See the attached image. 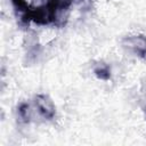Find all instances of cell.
Returning <instances> with one entry per match:
<instances>
[{"label": "cell", "instance_id": "1", "mask_svg": "<svg viewBox=\"0 0 146 146\" xmlns=\"http://www.w3.org/2000/svg\"><path fill=\"white\" fill-rule=\"evenodd\" d=\"M122 46L128 51L133 52L137 56L146 55V38L145 36L138 35V36L125 38L122 41Z\"/></svg>", "mask_w": 146, "mask_h": 146}, {"label": "cell", "instance_id": "2", "mask_svg": "<svg viewBox=\"0 0 146 146\" xmlns=\"http://www.w3.org/2000/svg\"><path fill=\"white\" fill-rule=\"evenodd\" d=\"M35 108L44 119H51L55 114L54 103L44 95H38L35 97Z\"/></svg>", "mask_w": 146, "mask_h": 146}, {"label": "cell", "instance_id": "3", "mask_svg": "<svg viewBox=\"0 0 146 146\" xmlns=\"http://www.w3.org/2000/svg\"><path fill=\"white\" fill-rule=\"evenodd\" d=\"M95 73L100 78V79H106L108 76V68L105 64H98L97 67L95 68Z\"/></svg>", "mask_w": 146, "mask_h": 146}]
</instances>
